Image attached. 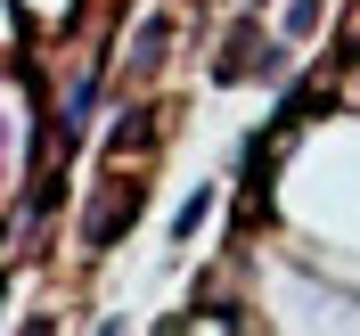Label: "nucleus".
<instances>
[{
	"mask_svg": "<svg viewBox=\"0 0 360 336\" xmlns=\"http://www.w3.org/2000/svg\"><path fill=\"white\" fill-rule=\"evenodd\" d=\"M131 205H139V189H115V197H107V205H98V213H90V247H107L115 230L131 222Z\"/></svg>",
	"mask_w": 360,
	"mask_h": 336,
	"instance_id": "obj_1",
	"label": "nucleus"
}]
</instances>
